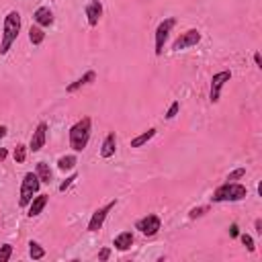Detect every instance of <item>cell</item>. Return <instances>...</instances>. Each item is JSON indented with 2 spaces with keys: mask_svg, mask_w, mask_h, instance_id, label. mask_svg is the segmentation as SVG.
I'll list each match as a JSON object with an SVG mask.
<instances>
[{
  "mask_svg": "<svg viewBox=\"0 0 262 262\" xmlns=\"http://www.w3.org/2000/svg\"><path fill=\"white\" fill-rule=\"evenodd\" d=\"M18 31H20V14L16 10H10L6 16H4V23H2V39H0V55H6L12 47V43L16 41L18 37Z\"/></svg>",
  "mask_w": 262,
  "mask_h": 262,
  "instance_id": "1",
  "label": "cell"
},
{
  "mask_svg": "<svg viewBox=\"0 0 262 262\" xmlns=\"http://www.w3.org/2000/svg\"><path fill=\"white\" fill-rule=\"evenodd\" d=\"M90 133H92V121L90 117L80 119L78 123H74L70 127V147L74 151H84L88 141H90Z\"/></svg>",
  "mask_w": 262,
  "mask_h": 262,
  "instance_id": "2",
  "label": "cell"
},
{
  "mask_svg": "<svg viewBox=\"0 0 262 262\" xmlns=\"http://www.w3.org/2000/svg\"><path fill=\"white\" fill-rule=\"evenodd\" d=\"M248 196V188L239 182H225L221 186L215 188L213 192V203H235V201H242Z\"/></svg>",
  "mask_w": 262,
  "mask_h": 262,
  "instance_id": "3",
  "label": "cell"
},
{
  "mask_svg": "<svg viewBox=\"0 0 262 262\" xmlns=\"http://www.w3.org/2000/svg\"><path fill=\"white\" fill-rule=\"evenodd\" d=\"M41 180L35 172H27L20 180V190H18V205L20 207H29V203L33 201V196L39 192Z\"/></svg>",
  "mask_w": 262,
  "mask_h": 262,
  "instance_id": "4",
  "label": "cell"
},
{
  "mask_svg": "<svg viewBox=\"0 0 262 262\" xmlns=\"http://www.w3.org/2000/svg\"><path fill=\"white\" fill-rule=\"evenodd\" d=\"M229 80H231V72H229V70H223V72L213 74V78H211V90H209V100H211L213 104L219 102L221 90H223V86H225Z\"/></svg>",
  "mask_w": 262,
  "mask_h": 262,
  "instance_id": "5",
  "label": "cell"
},
{
  "mask_svg": "<svg viewBox=\"0 0 262 262\" xmlns=\"http://www.w3.org/2000/svg\"><path fill=\"white\" fill-rule=\"evenodd\" d=\"M174 25H176V18L170 16V18H164V20L156 27V55H162V53H164V43H166L170 31L174 29Z\"/></svg>",
  "mask_w": 262,
  "mask_h": 262,
  "instance_id": "6",
  "label": "cell"
},
{
  "mask_svg": "<svg viewBox=\"0 0 262 262\" xmlns=\"http://www.w3.org/2000/svg\"><path fill=\"white\" fill-rule=\"evenodd\" d=\"M199 41H201V31L188 29V31H184V33H180V35L176 37V41L172 43V49H174V51H182V49L194 47Z\"/></svg>",
  "mask_w": 262,
  "mask_h": 262,
  "instance_id": "7",
  "label": "cell"
},
{
  "mask_svg": "<svg viewBox=\"0 0 262 262\" xmlns=\"http://www.w3.org/2000/svg\"><path fill=\"white\" fill-rule=\"evenodd\" d=\"M160 227H162V221H160V217L154 215V213L141 217V219L135 223V229H139V231H141L143 235H147V237L156 235V233L160 231Z\"/></svg>",
  "mask_w": 262,
  "mask_h": 262,
  "instance_id": "8",
  "label": "cell"
},
{
  "mask_svg": "<svg viewBox=\"0 0 262 262\" xmlns=\"http://www.w3.org/2000/svg\"><path fill=\"white\" fill-rule=\"evenodd\" d=\"M115 205H117V201H111V203H106L104 207H100V209H96L94 213H92V217H90V221H88V231H98L100 227H102V223H104V219H106V215L115 209Z\"/></svg>",
  "mask_w": 262,
  "mask_h": 262,
  "instance_id": "9",
  "label": "cell"
},
{
  "mask_svg": "<svg viewBox=\"0 0 262 262\" xmlns=\"http://www.w3.org/2000/svg\"><path fill=\"white\" fill-rule=\"evenodd\" d=\"M45 139H47V123H39L31 135V141H29V149L31 151H39L43 145H45Z\"/></svg>",
  "mask_w": 262,
  "mask_h": 262,
  "instance_id": "10",
  "label": "cell"
},
{
  "mask_svg": "<svg viewBox=\"0 0 262 262\" xmlns=\"http://www.w3.org/2000/svg\"><path fill=\"white\" fill-rule=\"evenodd\" d=\"M84 12H86L88 25H90V27H96L98 20H100V16H102V4H100V0H90V2L86 4Z\"/></svg>",
  "mask_w": 262,
  "mask_h": 262,
  "instance_id": "11",
  "label": "cell"
},
{
  "mask_svg": "<svg viewBox=\"0 0 262 262\" xmlns=\"http://www.w3.org/2000/svg\"><path fill=\"white\" fill-rule=\"evenodd\" d=\"M33 20H35V25H39V27H49V25H53V12H51L47 6H39V8L33 12Z\"/></svg>",
  "mask_w": 262,
  "mask_h": 262,
  "instance_id": "12",
  "label": "cell"
},
{
  "mask_svg": "<svg viewBox=\"0 0 262 262\" xmlns=\"http://www.w3.org/2000/svg\"><path fill=\"white\" fill-rule=\"evenodd\" d=\"M115 151H117V135L111 131V133L104 137L102 145H100V156H102L104 160H108V158L115 156Z\"/></svg>",
  "mask_w": 262,
  "mask_h": 262,
  "instance_id": "13",
  "label": "cell"
},
{
  "mask_svg": "<svg viewBox=\"0 0 262 262\" xmlns=\"http://www.w3.org/2000/svg\"><path fill=\"white\" fill-rule=\"evenodd\" d=\"M45 205H47V194H37V196H33V201L29 203V217H37L43 209H45Z\"/></svg>",
  "mask_w": 262,
  "mask_h": 262,
  "instance_id": "14",
  "label": "cell"
},
{
  "mask_svg": "<svg viewBox=\"0 0 262 262\" xmlns=\"http://www.w3.org/2000/svg\"><path fill=\"white\" fill-rule=\"evenodd\" d=\"M113 246H115L119 252H125V250H129V248L133 246V233H131V231H121V233L115 237Z\"/></svg>",
  "mask_w": 262,
  "mask_h": 262,
  "instance_id": "15",
  "label": "cell"
},
{
  "mask_svg": "<svg viewBox=\"0 0 262 262\" xmlns=\"http://www.w3.org/2000/svg\"><path fill=\"white\" fill-rule=\"evenodd\" d=\"M96 80V74L90 70V72H86L82 78H78L76 82H72V84H68V88H66V92H76V90H80L82 86H86V84H90V82H94Z\"/></svg>",
  "mask_w": 262,
  "mask_h": 262,
  "instance_id": "16",
  "label": "cell"
},
{
  "mask_svg": "<svg viewBox=\"0 0 262 262\" xmlns=\"http://www.w3.org/2000/svg\"><path fill=\"white\" fill-rule=\"evenodd\" d=\"M156 135V129L154 127H149L147 131H143V133H139V135H135L133 139H131V147H143L151 137Z\"/></svg>",
  "mask_w": 262,
  "mask_h": 262,
  "instance_id": "17",
  "label": "cell"
},
{
  "mask_svg": "<svg viewBox=\"0 0 262 262\" xmlns=\"http://www.w3.org/2000/svg\"><path fill=\"white\" fill-rule=\"evenodd\" d=\"M35 174L39 176V180H41L43 184H49V182H51V178H53V174H51V168H49V164H45V162H39V164H37V168H35Z\"/></svg>",
  "mask_w": 262,
  "mask_h": 262,
  "instance_id": "18",
  "label": "cell"
},
{
  "mask_svg": "<svg viewBox=\"0 0 262 262\" xmlns=\"http://www.w3.org/2000/svg\"><path fill=\"white\" fill-rule=\"evenodd\" d=\"M76 164H78V158H76L74 154H68V156H61V158L57 160V168H59L61 172H68V170H74V168H76Z\"/></svg>",
  "mask_w": 262,
  "mask_h": 262,
  "instance_id": "19",
  "label": "cell"
},
{
  "mask_svg": "<svg viewBox=\"0 0 262 262\" xmlns=\"http://www.w3.org/2000/svg\"><path fill=\"white\" fill-rule=\"evenodd\" d=\"M43 39H45L43 27L35 25V27H31V29H29V41H31L33 45H39V43H43Z\"/></svg>",
  "mask_w": 262,
  "mask_h": 262,
  "instance_id": "20",
  "label": "cell"
},
{
  "mask_svg": "<svg viewBox=\"0 0 262 262\" xmlns=\"http://www.w3.org/2000/svg\"><path fill=\"white\" fill-rule=\"evenodd\" d=\"M29 256H31L33 260H41V258L45 256V250L41 248L39 242H29Z\"/></svg>",
  "mask_w": 262,
  "mask_h": 262,
  "instance_id": "21",
  "label": "cell"
},
{
  "mask_svg": "<svg viewBox=\"0 0 262 262\" xmlns=\"http://www.w3.org/2000/svg\"><path fill=\"white\" fill-rule=\"evenodd\" d=\"M27 145H16V149H14V162L16 164H23L25 160H27Z\"/></svg>",
  "mask_w": 262,
  "mask_h": 262,
  "instance_id": "22",
  "label": "cell"
},
{
  "mask_svg": "<svg viewBox=\"0 0 262 262\" xmlns=\"http://www.w3.org/2000/svg\"><path fill=\"white\" fill-rule=\"evenodd\" d=\"M10 256H12V246H10V244L0 246V262H8Z\"/></svg>",
  "mask_w": 262,
  "mask_h": 262,
  "instance_id": "23",
  "label": "cell"
},
{
  "mask_svg": "<svg viewBox=\"0 0 262 262\" xmlns=\"http://www.w3.org/2000/svg\"><path fill=\"white\" fill-rule=\"evenodd\" d=\"M239 239H242V244L248 248V252H254L256 250V246H254V239H252V235H248V233H242L239 235Z\"/></svg>",
  "mask_w": 262,
  "mask_h": 262,
  "instance_id": "24",
  "label": "cell"
},
{
  "mask_svg": "<svg viewBox=\"0 0 262 262\" xmlns=\"http://www.w3.org/2000/svg\"><path fill=\"white\" fill-rule=\"evenodd\" d=\"M244 174H246V168H235L233 172H229V176H227V182H235V180H239Z\"/></svg>",
  "mask_w": 262,
  "mask_h": 262,
  "instance_id": "25",
  "label": "cell"
},
{
  "mask_svg": "<svg viewBox=\"0 0 262 262\" xmlns=\"http://www.w3.org/2000/svg\"><path fill=\"white\" fill-rule=\"evenodd\" d=\"M76 178H78V174H72V176H68V178H66V180L59 184V192H66V190H68V188L74 184V180H76Z\"/></svg>",
  "mask_w": 262,
  "mask_h": 262,
  "instance_id": "26",
  "label": "cell"
},
{
  "mask_svg": "<svg viewBox=\"0 0 262 262\" xmlns=\"http://www.w3.org/2000/svg\"><path fill=\"white\" fill-rule=\"evenodd\" d=\"M178 108H180V102H178V100H174V102L170 104L168 113H166V119H174V117L178 115Z\"/></svg>",
  "mask_w": 262,
  "mask_h": 262,
  "instance_id": "27",
  "label": "cell"
},
{
  "mask_svg": "<svg viewBox=\"0 0 262 262\" xmlns=\"http://www.w3.org/2000/svg\"><path fill=\"white\" fill-rule=\"evenodd\" d=\"M108 258H111V248H102V250L98 252V260L104 262V260H108Z\"/></svg>",
  "mask_w": 262,
  "mask_h": 262,
  "instance_id": "28",
  "label": "cell"
},
{
  "mask_svg": "<svg viewBox=\"0 0 262 262\" xmlns=\"http://www.w3.org/2000/svg\"><path fill=\"white\" fill-rule=\"evenodd\" d=\"M205 211H207V207H196V209H192V211H190V219H196V217H201Z\"/></svg>",
  "mask_w": 262,
  "mask_h": 262,
  "instance_id": "29",
  "label": "cell"
},
{
  "mask_svg": "<svg viewBox=\"0 0 262 262\" xmlns=\"http://www.w3.org/2000/svg\"><path fill=\"white\" fill-rule=\"evenodd\" d=\"M229 235H231V237H237V235H239V227H237V223H231V227H229Z\"/></svg>",
  "mask_w": 262,
  "mask_h": 262,
  "instance_id": "30",
  "label": "cell"
},
{
  "mask_svg": "<svg viewBox=\"0 0 262 262\" xmlns=\"http://www.w3.org/2000/svg\"><path fill=\"white\" fill-rule=\"evenodd\" d=\"M254 63H256V66H258V68H262V55H260V53H258V51H256V53H254Z\"/></svg>",
  "mask_w": 262,
  "mask_h": 262,
  "instance_id": "31",
  "label": "cell"
},
{
  "mask_svg": "<svg viewBox=\"0 0 262 262\" xmlns=\"http://www.w3.org/2000/svg\"><path fill=\"white\" fill-rule=\"evenodd\" d=\"M6 156H8V149H6V147H0V162H4Z\"/></svg>",
  "mask_w": 262,
  "mask_h": 262,
  "instance_id": "32",
  "label": "cell"
},
{
  "mask_svg": "<svg viewBox=\"0 0 262 262\" xmlns=\"http://www.w3.org/2000/svg\"><path fill=\"white\" fill-rule=\"evenodd\" d=\"M256 231L262 233V219H256Z\"/></svg>",
  "mask_w": 262,
  "mask_h": 262,
  "instance_id": "33",
  "label": "cell"
},
{
  "mask_svg": "<svg viewBox=\"0 0 262 262\" xmlns=\"http://www.w3.org/2000/svg\"><path fill=\"white\" fill-rule=\"evenodd\" d=\"M6 131H8V129H6V125H0V139L6 135Z\"/></svg>",
  "mask_w": 262,
  "mask_h": 262,
  "instance_id": "34",
  "label": "cell"
}]
</instances>
